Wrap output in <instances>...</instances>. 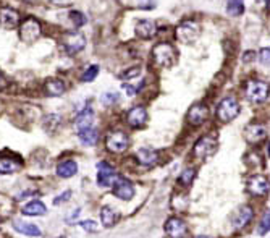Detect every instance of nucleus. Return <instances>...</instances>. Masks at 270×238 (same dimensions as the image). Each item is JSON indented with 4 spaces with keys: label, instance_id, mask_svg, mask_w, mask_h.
Returning a JSON list of instances; mask_svg holds the SVG:
<instances>
[{
    "label": "nucleus",
    "instance_id": "f257e3e1",
    "mask_svg": "<svg viewBox=\"0 0 270 238\" xmlns=\"http://www.w3.org/2000/svg\"><path fill=\"white\" fill-rule=\"evenodd\" d=\"M177 49L168 42H159L152 47V60L160 68H172L177 64Z\"/></svg>",
    "mask_w": 270,
    "mask_h": 238
},
{
    "label": "nucleus",
    "instance_id": "f03ea898",
    "mask_svg": "<svg viewBox=\"0 0 270 238\" xmlns=\"http://www.w3.org/2000/svg\"><path fill=\"white\" fill-rule=\"evenodd\" d=\"M175 38L178 42L185 44V46L194 44L199 38H201V24L194 20L181 21L175 29Z\"/></svg>",
    "mask_w": 270,
    "mask_h": 238
},
{
    "label": "nucleus",
    "instance_id": "7ed1b4c3",
    "mask_svg": "<svg viewBox=\"0 0 270 238\" xmlns=\"http://www.w3.org/2000/svg\"><path fill=\"white\" fill-rule=\"evenodd\" d=\"M241 112V105L240 102L228 96V98H223L219 105H217V110H215V117L219 122L222 123H228L231 120H234Z\"/></svg>",
    "mask_w": 270,
    "mask_h": 238
},
{
    "label": "nucleus",
    "instance_id": "20e7f679",
    "mask_svg": "<svg viewBox=\"0 0 270 238\" xmlns=\"http://www.w3.org/2000/svg\"><path fill=\"white\" fill-rule=\"evenodd\" d=\"M217 147H219V141H217L215 136L207 135L203 136L196 141V144L193 147V154L199 161H206V159L212 157L217 153Z\"/></svg>",
    "mask_w": 270,
    "mask_h": 238
},
{
    "label": "nucleus",
    "instance_id": "39448f33",
    "mask_svg": "<svg viewBox=\"0 0 270 238\" xmlns=\"http://www.w3.org/2000/svg\"><path fill=\"white\" fill-rule=\"evenodd\" d=\"M41 33H42V26L36 18H32V16H29V18H26L24 21L20 23V38L26 44L36 42L41 38Z\"/></svg>",
    "mask_w": 270,
    "mask_h": 238
},
{
    "label": "nucleus",
    "instance_id": "423d86ee",
    "mask_svg": "<svg viewBox=\"0 0 270 238\" xmlns=\"http://www.w3.org/2000/svg\"><path fill=\"white\" fill-rule=\"evenodd\" d=\"M270 86L265 81H259V79H252L246 84V96L251 102L260 104L268 98Z\"/></svg>",
    "mask_w": 270,
    "mask_h": 238
},
{
    "label": "nucleus",
    "instance_id": "0eeeda50",
    "mask_svg": "<svg viewBox=\"0 0 270 238\" xmlns=\"http://www.w3.org/2000/svg\"><path fill=\"white\" fill-rule=\"evenodd\" d=\"M129 146V138L125 131H112L106 138V147L109 153L121 154L125 153Z\"/></svg>",
    "mask_w": 270,
    "mask_h": 238
},
{
    "label": "nucleus",
    "instance_id": "6e6552de",
    "mask_svg": "<svg viewBox=\"0 0 270 238\" xmlns=\"http://www.w3.org/2000/svg\"><path fill=\"white\" fill-rule=\"evenodd\" d=\"M248 191L252 196H267L270 191V182L265 175L256 173L248 178Z\"/></svg>",
    "mask_w": 270,
    "mask_h": 238
},
{
    "label": "nucleus",
    "instance_id": "1a4fd4ad",
    "mask_svg": "<svg viewBox=\"0 0 270 238\" xmlns=\"http://www.w3.org/2000/svg\"><path fill=\"white\" fill-rule=\"evenodd\" d=\"M112 188H113V195L118 199L129 201L134 196V185L125 177H117V180L112 185Z\"/></svg>",
    "mask_w": 270,
    "mask_h": 238
},
{
    "label": "nucleus",
    "instance_id": "9d476101",
    "mask_svg": "<svg viewBox=\"0 0 270 238\" xmlns=\"http://www.w3.org/2000/svg\"><path fill=\"white\" fill-rule=\"evenodd\" d=\"M117 170L107 162H99L97 165V185L102 188H110L117 180Z\"/></svg>",
    "mask_w": 270,
    "mask_h": 238
},
{
    "label": "nucleus",
    "instance_id": "9b49d317",
    "mask_svg": "<svg viewBox=\"0 0 270 238\" xmlns=\"http://www.w3.org/2000/svg\"><path fill=\"white\" fill-rule=\"evenodd\" d=\"M163 228L168 238H185L188 235V225L180 217H170Z\"/></svg>",
    "mask_w": 270,
    "mask_h": 238
},
{
    "label": "nucleus",
    "instance_id": "f8f14e48",
    "mask_svg": "<svg viewBox=\"0 0 270 238\" xmlns=\"http://www.w3.org/2000/svg\"><path fill=\"white\" fill-rule=\"evenodd\" d=\"M63 47L70 55H76L86 47V39L81 33H70L63 39Z\"/></svg>",
    "mask_w": 270,
    "mask_h": 238
},
{
    "label": "nucleus",
    "instance_id": "ddd939ff",
    "mask_svg": "<svg viewBox=\"0 0 270 238\" xmlns=\"http://www.w3.org/2000/svg\"><path fill=\"white\" fill-rule=\"evenodd\" d=\"M21 18L20 13L10 7H2L0 8V26L5 29H15L16 26H20Z\"/></svg>",
    "mask_w": 270,
    "mask_h": 238
},
{
    "label": "nucleus",
    "instance_id": "4468645a",
    "mask_svg": "<svg viewBox=\"0 0 270 238\" xmlns=\"http://www.w3.org/2000/svg\"><path fill=\"white\" fill-rule=\"evenodd\" d=\"M252 207L251 206H241L240 209H237L231 216V224L233 227L237 228V230H241V228H245L251 220H252Z\"/></svg>",
    "mask_w": 270,
    "mask_h": 238
},
{
    "label": "nucleus",
    "instance_id": "2eb2a0df",
    "mask_svg": "<svg viewBox=\"0 0 270 238\" xmlns=\"http://www.w3.org/2000/svg\"><path fill=\"white\" fill-rule=\"evenodd\" d=\"M207 117H209V109H207V105L203 104V102L194 104L188 112V122L194 127L203 125V123L207 120Z\"/></svg>",
    "mask_w": 270,
    "mask_h": 238
},
{
    "label": "nucleus",
    "instance_id": "dca6fc26",
    "mask_svg": "<svg viewBox=\"0 0 270 238\" xmlns=\"http://www.w3.org/2000/svg\"><path fill=\"white\" fill-rule=\"evenodd\" d=\"M265 136H267V130L264 125H260V123H249L245 128V138L251 144L260 143L262 139H265Z\"/></svg>",
    "mask_w": 270,
    "mask_h": 238
},
{
    "label": "nucleus",
    "instance_id": "f3484780",
    "mask_svg": "<svg viewBox=\"0 0 270 238\" xmlns=\"http://www.w3.org/2000/svg\"><path fill=\"white\" fill-rule=\"evenodd\" d=\"M126 122L131 128L144 127L147 122V110L143 107V105H136V107H133L126 113Z\"/></svg>",
    "mask_w": 270,
    "mask_h": 238
},
{
    "label": "nucleus",
    "instance_id": "a211bd4d",
    "mask_svg": "<svg viewBox=\"0 0 270 238\" xmlns=\"http://www.w3.org/2000/svg\"><path fill=\"white\" fill-rule=\"evenodd\" d=\"M136 36L141 38V39H152L155 34H157V24L151 20H141L136 23Z\"/></svg>",
    "mask_w": 270,
    "mask_h": 238
},
{
    "label": "nucleus",
    "instance_id": "6ab92c4d",
    "mask_svg": "<svg viewBox=\"0 0 270 238\" xmlns=\"http://www.w3.org/2000/svg\"><path fill=\"white\" fill-rule=\"evenodd\" d=\"M92 118H94V109H92V105H86V107L78 113L75 122H73V125L75 128L80 131V130H84V128H89L91 127V123H92Z\"/></svg>",
    "mask_w": 270,
    "mask_h": 238
},
{
    "label": "nucleus",
    "instance_id": "aec40b11",
    "mask_svg": "<svg viewBox=\"0 0 270 238\" xmlns=\"http://www.w3.org/2000/svg\"><path fill=\"white\" fill-rule=\"evenodd\" d=\"M136 159H138V162L141 165L151 167L154 164H157L159 153L154 151V149H149V147H143V149H139V151L136 153Z\"/></svg>",
    "mask_w": 270,
    "mask_h": 238
},
{
    "label": "nucleus",
    "instance_id": "412c9836",
    "mask_svg": "<svg viewBox=\"0 0 270 238\" xmlns=\"http://www.w3.org/2000/svg\"><path fill=\"white\" fill-rule=\"evenodd\" d=\"M13 228L18 233L28 235V236H41L42 232L36 224H29V222H23V220H15Z\"/></svg>",
    "mask_w": 270,
    "mask_h": 238
},
{
    "label": "nucleus",
    "instance_id": "4be33fe9",
    "mask_svg": "<svg viewBox=\"0 0 270 238\" xmlns=\"http://www.w3.org/2000/svg\"><path fill=\"white\" fill-rule=\"evenodd\" d=\"M78 172V164L72 159H68V161H63L57 165V175L60 178H72L75 177Z\"/></svg>",
    "mask_w": 270,
    "mask_h": 238
},
{
    "label": "nucleus",
    "instance_id": "5701e85b",
    "mask_svg": "<svg viewBox=\"0 0 270 238\" xmlns=\"http://www.w3.org/2000/svg\"><path fill=\"white\" fill-rule=\"evenodd\" d=\"M46 93L49 96H54V98H58V96H62L66 91V86L62 79H57V78H50L46 81Z\"/></svg>",
    "mask_w": 270,
    "mask_h": 238
},
{
    "label": "nucleus",
    "instance_id": "b1692460",
    "mask_svg": "<svg viewBox=\"0 0 270 238\" xmlns=\"http://www.w3.org/2000/svg\"><path fill=\"white\" fill-rule=\"evenodd\" d=\"M21 169V161H16V159L10 157H0V173L8 175V173H15Z\"/></svg>",
    "mask_w": 270,
    "mask_h": 238
},
{
    "label": "nucleus",
    "instance_id": "393cba45",
    "mask_svg": "<svg viewBox=\"0 0 270 238\" xmlns=\"http://www.w3.org/2000/svg\"><path fill=\"white\" fill-rule=\"evenodd\" d=\"M62 125V117L58 113H49L44 118H42V128H44L47 133H55V131Z\"/></svg>",
    "mask_w": 270,
    "mask_h": 238
},
{
    "label": "nucleus",
    "instance_id": "a878e982",
    "mask_svg": "<svg viewBox=\"0 0 270 238\" xmlns=\"http://www.w3.org/2000/svg\"><path fill=\"white\" fill-rule=\"evenodd\" d=\"M78 136H80L81 143L84 146H94L99 139V131H97V128L89 127V128H84V130L78 131Z\"/></svg>",
    "mask_w": 270,
    "mask_h": 238
},
{
    "label": "nucleus",
    "instance_id": "bb28decb",
    "mask_svg": "<svg viewBox=\"0 0 270 238\" xmlns=\"http://www.w3.org/2000/svg\"><path fill=\"white\" fill-rule=\"evenodd\" d=\"M47 213V207H46V204L42 201H31V202H28L24 207H23V214L24 216H44Z\"/></svg>",
    "mask_w": 270,
    "mask_h": 238
},
{
    "label": "nucleus",
    "instance_id": "cd10ccee",
    "mask_svg": "<svg viewBox=\"0 0 270 238\" xmlns=\"http://www.w3.org/2000/svg\"><path fill=\"white\" fill-rule=\"evenodd\" d=\"M100 220H102V224L106 225V227H113L117 224V220H118V214L115 213V209L110 207V206H104L100 209Z\"/></svg>",
    "mask_w": 270,
    "mask_h": 238
},
{
    "label": "nucleus",
    "instance_id": "c85d7f7f",
    "mask_svg": "<svg viewBox=\"0 0 270 238\" xmlns=\"http://www.w3.org/2000/svg\"><path fill=\"white\" fill-rule=\"evenodd\" d=\"M226 13H228L230 16H241L243 13H245V2L243 0H228L226 2Z\"/></svg>",
    "mask_w": 270,
    "mask_h": 238
},
{
    "label": "nucleus",
    "instance_id": "c756f323",
    "mask_svg": "<svg viewBox=\"0 0 270 238\" xmlns=\"http://www.w3.org/2000/svg\"><path fill=\"white\" fill-rule=\"evenodd\" d=\"M194 177H196V170L194 169H185L178 177V183L181 185L183 188H188V187H191V183H193Z\"/></svg>",
    "mask_w": 270,
    "mask_h": 238
},
{
    "label": "nucleus",
    "instance_id": "7c9ffc66",
    "mask_svg": "<svg viewBox=\"0 0 270 238\" xmlns=\"http://www.w3.org/2000/svg\"><path fill=\"white\" fill-rule=\"evenodd\" d=\"M97 75H99V65H89L83 72V75L80 76V79H81L83 83H91V81H94Z\"/></svg>",
    "mask_w": 270,
    "mask_h": 238
},
{
    "label": "nucleus",
    "instance_id": "2f4dec72",
    "mask_svg": "<svg viewBox=\"0 0 270 238\" xmlns=\"http://www.w3.org/2000/svg\"><path fill=\"white\" fill-rule=\"evenodd\" d=\"M70 20L73 21V24H75V28H81V26H84L86 24V16H84V13H81V12H78V10H73V12H70Z\"/></svg>",
    "mask_w": 270,
    "mask_h": 238
},
{
    "label": "nucleus",
    "instance_id": "473e14b6",
    "mask_svg": "<svg viewBox=\"0 0 270 238\" xmlns=\"http://www.w3.org/2000/svg\"><path fill=\"white\" fill-rule=\"evenodd\" d=\"M257 232H259V235H265L270 232V211H267V213L264 214L262 220H260V224L257 227Z\"/></svg>",
    "mask_w": 270,
    "mask_h": 238
},
{
    "label": "nucleus",
    "instance_id": "72a5a7b5",
    "mask_svg": "<svg viewBox=\"0 0 270 238\" xmlns=\"http://www.w3.org/2000/svg\"><path fill=\"white\" fill-rule=\"evenodd\" d=\"M139 75H141V67H133V68L125 70L123 73H120V78L121 79H133Z\"/></svg>",
    "mask_w": 270,
    "mask_h": 238
},
{
    "label": "nucleus",
    "instance_id": "f704fd0d",
    "mask_svg": "<svg viewBox=\"0 0 270 238\" xmlns=\"http://www.w3.org/2000/svg\"><path fill=\"white\" fill-rule=\"evenodd\" d=\"M259 62L264 67L270 68V49L268 47H262L259 50Z\"/></svg>",
    "mask_w": 270,
    "mask_h": 238
},
{
    "label": "nucleus",
    "instance_id": "c9c22d12",
    "mask_svg": "<svg viewBox=\"0 0 270 238\" xmlns=\"http://www.w3.org/2000/svg\"><path fill=\"white\" fill-rule=\"evenodd\" d=\"M80 227L86 232H99V225L97 222H94V220H81Z\"/></svg>",
    "mask_w": 270,
    "mask_h": 238
},
{
    "label": "nucleus",
    "instance_id": "e433bc0d",
    "mask_svg": "<svg viewBox=\"0 0 270 238\" xmlns=\"http://www.w3.org/2000/svg\"><path fill=\"white\" fill-rule=\"evenodd\" d=\"M117 101H118V94L117 93H106L100 98V102L106 104V105H112V104H115Z\"/></svg>",
    "mask_w": 270,
    "mask_h": 238
},
{
    "label": "nucleus",
    "instance_id": "4c0bfd02",
    "mask_svg": "<svg viewBox=\"0 0 270 238\" xmlns=\"http://www.w3.org/2000/svg\"><path fill=\"white\" fill-rule=\"evenodd\" d=\"M70 196H72V191H65V193H62L60 196H57L55 199H54V206H60L62 202H65Z\"/></svg>",
    "mask_w": 270,
    "mask_h": 238
},
{
    "label": "nucleus",
    "instance_id": "58836bf2",
    "mask_svg": "<svg viewBox=\"0 0 270 238\" xmlns=\"http://www.w3.org/2000/svg\"><path fill=\"white\" fill-rule=\"evenodd\" d=\"M254 58H256V52H252V50H248L243 54V62H245V64H249V62H252Z\"/></svg>",
    "mask_w": 270,
    "mask_h": 238
},
{
    "label": "nucleus",
    "instance_id": "ea45409f",
    "mask_svg": "<svg viewBox=\"0 0 270 238\" xmlns=\"http://www.w3.org/2000/svg\"><path fill=\"white\" fill-rule=\"evenodd\" d=\"M123 90H125V91L128 93V96H131V98H133V96H134V94H136V93L139 91V87H133L131 84H128V83H125V84H123Z\"/></svg>",
    "mask_w": 270,
    "mask_h": 238
},
{
    "label": "nucleus",
    "instance_id": "a19ab883",
    "mask_svg": "<svg viewBox=\"0 0 270 238\" xmlns=\"http://www.w3.org/2000/svg\"><path fill=\"white\" fill-rule=\"evenodd\" d=\"M196 238H212V236H207V235H199V236H196Z\"/></svg>",
    "mask_w": 270,
    "mask_h": 238
},
{
    "label": "nucleus",
    "instance_id": "79ce46f5",
    "mask_svg": "<svg viewBox=\"0 0 270 238\" xmlns=\"http://www.w3.org/2000/svg\"><path fill=\"white\" fill-rule=\"evenodd\" d=\"M265 5H267V8L270 10V0H265Z\"/></svg>",
    "mask_w": 270,
    "mask_h": 238
},
{
    "label": "nucleus",
    "instance_id": "37998d69",
    "mask_svg": "<svg viewBox=\"0 0 270 238\" xmlns=\"http://www.w3.org/2000/svg\"><path fill=\"white\" fill-rule=\"evenodd\" d=\"M267 153L270 154V143H268V147H267Z\"/></svg>",
    "mask_w": 270,
    "mask_h": 238
},
{
    "label": "nucleus",
    "instance_id": "c03bdc74",
    "mask_svg": "<svg viewBox=\"0 0 270 238\" xmlns=\"http://www.w3.org/2000/svg\"><path fill=\"white\" fill-rule=\"evenodd\" d=\"M4 81V78H2V75H0V83H2Z\"/></svg>",
    "mask_w": 270,
    "mask_h": 238
},
{
    "label": "nucleus",
    "instance_id": "a18cd8bd",
    "mask_svg": "<svg viewBox=\"0 0 270 238\" xmlns=\"http://www.w3.org/2000/svg\"><path fill=\"white\" fill-rule=\"evenodd\" d=\"M60 238H63V236H60Z\"/></svg>",
    "mask_w": 270,
    "mask_h": 238
}]
</instances>
